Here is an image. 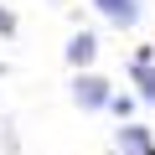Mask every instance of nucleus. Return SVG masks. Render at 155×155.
Returning a JSON list of instances; mask_svg holds the SVG:
<instances>
[{
  "instance_id": "f257e3e1",
  "label": "nucleus",
  "mask_w": 155,
  "mask_h": 155,
  "mask_svg": "<svg viewBox=\"0 0 155 155\" xmlns=\"http://www.w3.org/2000/svg\"><path fill=\"white\" fill-rule=\"evenodd\" d=\"M109 98H114V88L104 83L98 72H78V78H72V104L83 109V114H98V109H109Z\"/></svg>"
},
{
  "instance_id": "423d86ee",
  "label": "nucleus",
  "mask_w": 155,
  "mask_h": 155,
  "mask_svg": "<svg viewBox=\"0 0 155 155\" xmlns=\"http://www.w3.org/2000/svg\"><path fill=\"white\" fill-rule=\"evenodd\" d=\"M109 109H114V114L129 124V114H134V98H129V93H114V98H109Z\"/></svg>"
},
{
  "instance_id": "0eeeda50",
  "label": "nucleus",
  "mask_w": 155,
  "mask_h": 155,
  "mask_svg": "<svg viewBox=\"0 0 155 155\" xmlns=\"http://www.w3.org/2000/svg\"><path fill=\"white\" fill-rule=\"evenodd\" d=\"M0 36H16V16H11L5 5H0Z\"/></svg>"
},
{
  "instance_id": "f03ea898",
  "label": "nucleus",
  "mask_w": 155,
  "mask_h": 155,
  "mask_svg": "<svg viewBox=\"0 0 155 155\" xmlns=\"http://www.w3.org/2000/svg\"><path fill=\"white\" fill-rule=\"evenodd\" d=\"M114 150L119 155H155V140H150L145 124H119L114 129Z\"/></svg>"
},
{
  "instance_id": "39448f33",
  "label": "nucleus",
  "mask_w": 155,
  "mask_h": 155,
  "mask_svg": "<svg viewBox=\"0 0 155 155\" xmlns=\"http://www.w3.org/2000/svg\"><path fill=\"white\" fill-rule=\"evenodd\" d=\"M129 78H134V88L145 104H155V62H129Z\"/></svg>"
},
{
  "instance_id": "20e7f679",
  "label": "nucleus",
  "mask_w": 155,
  "mask_h": 155,
  "mask_svg": "<svg viewBox=\"0 0 155 155\" xmlns=\"http://www.w3.org/2000/svg\"><path fill=\"white\" fill-rule=\"evenodd\" d=\"M93 57H98V36H93V31H72V36H67V62H72L78 72H88Z\"/></svg>"
},
{
  "instance_id": "7ed1b4c3",
  "label": "nucleus",
  "mask_w": 155,
  "mask_h": 155,
  "mask_svg": "<svg viewBox=\"0 0 155 155\" xmlns=\"http://www.w3.org/2000/svg\"><path fill=\"white\" fill-rule=\"evenodd\" d=\"M93 11H98L109 26H119V31L140 26V0H93Z\"/></svg>"
}]
</instances>
